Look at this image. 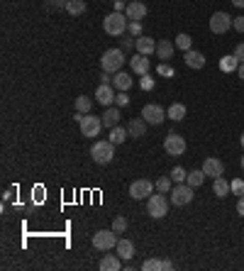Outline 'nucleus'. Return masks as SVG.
<instances>
[{
  "instance_id": "obj_27",
  "label": "nucleus",
  "mask_w": 244,
  "mask_h": 271,
  "mask_svg": "<svg viewBox=\"0 0 244 271\" xmlns=\"http://www.w3.org/2000/svg\"><path fill=\"white\" fill-rule=\"evenodd\" d=\"M127 137H130V132H127L125 127H120V125H117V127H112V130H110V142L115 144V147H117V144H122V142H125Z\"/></svg>"
},
{
  "instance_id": "obj_10",
  "label": "nucleus",
  "mask_w": 244,
  "mask_h": 271,
  "mask_svg": "<svg viewBox=\"0 0 244 271\" xmlns=\"http://www.w3.org/2000/svg\"><path fill=\"white\" fill-rule=\"evenodd\" d=\"M232 22H234V17H230L227 12H215V15H210V32L225 34L232 27Z\"/></svg>"
},
{
  "instance_id": "obj_16",
  "label": "nucleus",
  "mask_w": 244,
  "mask_h": 271,
  "mask_svg": "<svg viewBox=\"0 0 244 271\" xmlns=\"http://www.w3.org/2000/svg\"><path fill=\"white\" fill-rule=\"evenodd\" d=\"M130 66H132V73H137V76H144L147 71H149V59L144 57V54H134L132 59H130Z\"/></svg>"
},
{
  "instance_id": "obj_39",
  "label": "nucleus",
  "mask_w": 244,
  "mask_h": 271,
  "mask_svg": "<svg viewBox=\"0 0 244 271\" xmlns=\"http://www.w3.org/2000/svg\"><path fill=\"white\" fill-rule=\"evenodd\" d=\"M142 88H144V90L154 88V79H152L149 73H144V76H142Z\"/></svg>"
},
{
  "instance_id": "obj_21",
  "label": "nucleus",
  "mask_w": 244,
  "mask_h": 271,
  "mask_svg": "<svg viewBox=\"0 0 244 271\" xmlns=\"http://www.w3.org/2000/svg\"><path fill=\"white\" fill-rule=\"evenodd\" d=\"M122 269V261L117 254H105L100 259V271H120Z\"/></svg>"
},
{
  "instance_id": "obj_30",
  "label": "nucleus",
  "mask_w": 244,
  "mask_h": 271,
  "mask_svg": "<svg viewBox=\"0 0 244 271\" xmlns=\"http://www.w3.org/2000/svg\"><path fill=\"white\" fill-rule=\"evenodd\" d=\"M90 108H93V101H90L88 95H78L76 98V113H88Z\"/></svg>"
},
{
  "instance_id": "obj_31",
  "label": "nucleus",
  "mask_w": 244,
  "mask_h": 271,
  "mask_svg": "<svg viewBox=\"0 0 244 271\" xmlns=\"http://www.w3.org/2000/svg\"><path fill=\"white\" fill-rule=\"evenodd\" d=\"M174 44H176L178 49H183V52H188L190 44H193V39H190V34H183V32H181L176 37V42H174Z\"/></svg>"
},
{
  "instance_id": "obj_48",
  "label": "nucleus",
  "mask_w": 244,
  "mask_h": 271,
  "mask_svg": "<svg viewBox=\"0 0 244 271\" xmlns=\"http://www.w3.org/2000/svg\"><path fill=\"white\" fill-rule=\"evenodd\" d=\"M237 73H239V79L244 81V64H239V68H237Z\"/></svg>"
},
{
  "instance_id": "obj_29",
  "label": "nucleus",
  "mask_w": 244,
  "mask_h": 271,
  "mask_svg": "<svg viewBox=\"0 0 244 271\" xmlns=\"http://www.w3.org/2000/svg\"><path fill=\"white\" fill-rule=\"evenodd\" d=\"M203 181H205V171L198 169V171H190L188 179H186V183L193 186V188H198V186H203Z\"/></svg>"
},
{
  "instance_id": "obj_33",
  "label": "nucleus",
  "mask_w": 244,
  "mask_h": 271,
  "mask_svg": "<svg viewBox=\"0 0 244 271\" xmlns=\"http://www.w3.org/2000/svg\"><path fill=\"white\" fill-rule=\"evenodd\" d=\"M112 230H115V232H117V235H125V232H127V220H125V217H115V220H112Z\"/></svg>"
},
{
  "instance_id": "obj_35",
  "label": "nucleus",
  "mask_w": 244,
  "mask_h": 271,
  "mask_svg": "<svg viewBox=\"0 0 244 271\" xmlns=\"http://www.w3.org/2000/svg\"><path fill=\"white\" fill-rule=\"evenodd\" d=\"M130 103V95H127V90H117V95H115V105L117 108H125Z\"/></svg>"
},
{
  "instance_id": "obj_45",
  "label": "nucleus",
  "mask_w": 244,
  "mask_h": 271,
  "mask_svg": "<svg viewBox=\"0 0 244 271\" xmlns=\"http://www.w3.org/2000/svg\"><path fill=\"white\" fill-rule=\"evenodd\" d=\"M237 213L244 217V195H239V201H237Z\"/></svg>"
},
{
  "instance_id": "obj_32",
  "label": "nucleus",
  "mask_w": 244,
  "mask_h": 271,
  "mask_svg": "<svg viewBox=\"0 0 244 271\" xmlns=\"http://www.w3.org/2000/svg\"><path fill=\"white\" fill-rule=\"evenodd\" d=\"M186 179H188V171H186V169L176 166V169L171 171V181H174V183H183Z\"/></svg>"
},
{
  "instance_id": "obj_52",
  "label": "nucleus",
  "mask_w": 244,
  "mask_h": 271,
  "mask_svg": "<svg viewBox=\"0 0 244 271\" xmlns=\"http://www.w3.org/2000/svg\"><path fill=\"white\" fill-rule=\"evenodd\" d=\"M115 3H120V0H115Z\"/></svg>"
},
{
  "instance_id": "obj_12",
  "label": "nucleus",
  "mask_w": 244,
  "mask_h": 271,
  "mask_svg": "<svg viewBox=\"0 0 244 271\" xmlns=\"http://www.w3.org/2000/svg\"><path fill=\"white\" fill-rule=\"evenodd\" d=\"M115 90H112V83H100L98 90H95V101L100 103V105H105V108H110L112 103H115Z\"/></svg>"
},
{
  "instance_id": "obj_17",
  "label": "nucleus",
  "mask_w": 244,
  "mask_h": 271,
  "mask_svg": "<svg viewBox=\"0 0 244 271\" xmlns=\"http://www.w3.org/2000/svg\"><path fill=\"white\" fill-rule=\"evenodd\" d=\"M120 108L117 105H110L105 113H103V127H108V130H112V127H117V122H120Z\"/></svg>"
},
{
  "instance_id": "obj_46",
  "label": "nucleus",
  "mask_w": 244,
  "mask_h": 271,
  "mask_svg": "<svg viewBox=\"0 0 244 271\" xmlns=\"http://www.w3.org/2000/svg\"><path fill=\"white\" fill-rule=\"evenodd\" d=\"M132 34H130V37H127V39H122V49H132Z\"/></svg>"
},
{
  "instance_id": "obj_20",
  "label": "nucleus",
  "mask_w": 244,
  "mask_h": 271,
  "mask_svg": "<svg viewBox=\"0 0 244 271\" xmlns=\"http://www.w3.org/2000/svg\"><path fill=\"white\" fill-rule=\"evenodd\" d=\"M183 61H186V66L188 68H203L205 66V57H203L200 52H196V49H188L186 57H183Z\"/></svg>"
},
{
  "instance_id": "obj_22",
  "label": "nucleus",
  "mask_w": 244,
  "mask_h": 271,
  "mask_svg": "<svg viewBox=\"0 0 244 271\" xmlns=\"http://www.w3.org/2000/svg\"><path fill=\"white\" fill-rule=\"evenodd\" d=\"M127 132H130V137H132V139H139V137H144V132H147V120H144V117H137V120H132V122H130V127H127Z\"/></svg>"
},
{
  "instance_id": "obj_25",
  "label": "nucleus",
  "mask_w": 244,
  "mask_h": 271,
  "mask_svg": "<svg viewBox=\"0 0 244 271\" xmlns=\"http://www.w3.org/2000/svg\"><path fill=\"white\" fill-rule=\"evenodd\" d=\"M166 117H171L174 122H181V120L186 117V105H183V103H174V105H168Z\"/></svg>"
},
{
  "instance_id": "obj_13",
  "label": "nucleus",
  "mask_w": 244,
  "mask_h": 271,
  "mask_svg": "<svg viewBox=\"0 0 244 271\" xmlns=\"http://www.w3.org/2000/svg\"><path fill=\"white\" fill-rule=\"evenodd\" d=\"M125 15L132 20V22H142L147 17V5L142 3V0H132L130 5H127V10H125Z\"/></svg>"
},
{
  "instance_id": "obj_24",
  "label": "nucleus",
  "mask_w": 244,
  "mask_h": 271,
  "mask_svg": "<svg viewBox=\"0 0 244 271\" xmlns=\"http://www.w3.org/2000/svg\"><path fill=\"white\" fill-rule=\"evenodd\" d=\"M230 191H232V188H230V183L222 179V176H217V179L212 181V193H215L217 198H227V195H230Z\"/></svg>"
},
{
  "instance_id": "obj_34",
  "label": "nucleus",
  "mask_w": 244,
  "mask_h": 271,
  "mask_svg": "<svg viewBox=\"0 0 244 271\" xmlns=\"http://www.w3.org/2000/svg\"><path fill=\"white\" fill-rule=\"evenodd\" d=\"M156 191H159V193H168V191H171V179L164 176V179L156 181Z\"/></svg>"
},
{
  "instance_id": "obj_1",
  "label": "nucleus",
  "mask_w": 244,
  "mask_h": 271,
  "mask_svg": "<svg viewBox=\"0 0 244 271\" xmlns=\"http://www.w3.org/2000/svg\"><path fill=\"white\" fill-rule=\"evenodd\" d=\"M127 27H130V17L125 15V12H110L105 20H103V30L110 34V37H120V34L127 32Z\"/></svg>"
},
{
  "instance_id": "obj_19",
  "label": "nucleus",
  "mask_w": 244,
  "mask_h": 271,
  "mask_svg": "<svg viewBox=\"0 0 244 271\" xmlns=\"http://www.w3.org/2000/svg\"><path fill=\"white\" fill-rule=\"evenodd\" d=\"M115 252H117V257L125 261H130L134 257V244L130 242V239H117V247H115Z\"/></svg>"
},
{
  "instance_id": "obj_41",
  "label": "nucleus",
  "mask_w": 244,
  "mask_h": 271,
  "mask_svg": "<svg viewBox=\"0 0 244 271\" xmlns=\"http://www.w3.org/2000/svg\"><path fill=\"white\" fill-rule=\"evenodd\" d=\"M232 27L237 30V32H244V15H239V17H234Z\"/></svg>"
},
{
  "instance_id": "obj_36",
  "label": "nucleus",
  "mask_w": 244,
  "mask_h": 271,
  "mask_svg": "<svg viewBox=\"0 0 244 271\" xmlns=\"http://www.w3.org/2000/svg\"><path fill=\"white\" fill-rule=\"evenodd\" d=\"M142 269L144 271H159L161 269V259H147L144 264H142Z\"/></svg>"
},
{
  "instance_id": "obj_49",
  "label": "nucleus",
  "mask_w": 244,
  "mask_h": 271,
  "mask_svg": "<svg viewBox=\"0 0 244 271\" xmlns=\"http://www.w3.org/2000/svg\"><path fill=\"white\" fill-rule=\"evenodd\" d=\"M234 5H237V8H244V0H232Z\"/></svg>"
},
{
  "instance_id": "obj_7",
  "label": "nucleus",
  "mask_w": 244,
  "mask_h": 271,
  "mask_svg": "<svg viewBox=\"0 0 244 271\" xmlns=\"http://www.w3.org/2000/svg\"><path fill=\"white\" fill-rule=\"evenodd\" d=\"M190 201H193V186H188V183H176V186L171 188V205L183 208V205H188Z\"/></svg>"
},
{
  "instance_id": "obj_40",
  "label": "nucleus",
  "mask_w": 244,
  "mask_h": 271,
  "mask_svg": "<svg viewBox=\"0 0 244 271\" xmlns=\"http://www.w3.org/2000/svg\"><path fill=\"white\" fill-rule=\"evenodd\" d=\"M234 57L239 59V64H244V42H239V44L234 46Z\"/></svg>"
},
{
  "instance_id": "obj_50",
  "label": "nucleus",
  "mask_w": 244,
  "mask_h": 271,
  "mask_svg": "<svg viewBox=\"0 0 244 271\" xmlns=\"http://www.w3.org/2000/svg\"><path fill=\"white\" fill-rule=\"evenodd\" d=\"M239 142H242V147H244V132H242V137H239Z\"/></svg>"
},
{
  "instance_id": "obj_44",
  "label": "nucleus",
  "mask_w": 244,
  "mask_h": 271,
  "mask_svg": "<svg viewBox=\"0 0 244 271\" xmlns=\"http://www.w3.org/2000/svg\"><path fill=\"white\" fill-rule=\"evenodd\" d=\"M100 83H112V73L103 71V73H100Z\"/></svg>"
},
{
  "instance_id": "obj_37",
  "label": "nucleus",
  "mask_w": 244,
  "mask_h": 271,
  "mask_svg": "<svg viewBox=\"0 0 244 271\" xmlns=\"http://www.w3.org/2000/svg\"><path fill=\"white\" fill-rule=\"evenodd\" d=\"M230 188H232L234 195H244V181L242 179H234L232 183H230Z\"/></svg>"
},
{
  "instance_id": "obj_18",
  "label": "nucleus",
  "mask_w": 244,
  "mask_h": 271,
  "mask_svg": "<svg viewBox=\"0 0 244 271\" xmlns=\"http://www.w3.org/2000/svg\"><path fill=\"white\" fill-rule=\"evenodd\" d=\"M174 49H176V44L171 39H161V42H156V57L161 59V61H168V59L174 57Z\"/></svg>"
},
{
  "instance_id": "obj_38",
  "label": "nucleus",
  "mask_w": 244,
  "mask_h": 271,
  "mask_svg": "<svg viewBox=\"0 0 244 271\" xmlns=\"http://www.w3.org/2000/svg\"><path fill=\"white\" fill-rule=\"evenodd\" d=\"M127 30H130L132 37H142V22H132V20H130V27H127Z\"/></svg>"
},
{
  "instance_id": "obj_23",
  "label": "nucleus",
  "mask_w": 244,
  "mask_h": 271,
  "mask_svg": "<svg viewBox=\"0 0 244 271\" xmlns=\"http://www.w3.org/2000/svg\"><path fill=\"white\" fill-rule=\"evenodd\" d=\"M130 86H132V76H130V73L117 71V73L112 76V88H115V90H127Z\"/></svg>"
},
{
  "instance_id": "obj_11",
  "label": "nucleus",
  "mask_w": 244,
  "mask_h": 271,
  "mask_svg": "<svg viewBox=\"0 0 244 271\" xmlns=\"http://www.w3.org/2000/svg\"><path fill=\"white\" fill-rule=\"evenodd\" d=\"M142 117H144L149 125H161L166 120V110L161 105H144L142 108Z\"/></svg>"
},
{
  "instance_id": "obj_28",
  "label": "nucleus",
  "mask_w": 244,
  "mask_h": 271,
  "mask_svg": "<svg viewBox=\"0 0 244 271\" xmlns=\"http://www.w3.org/2000/svg\"><path fill=\"white\" fill-rule=\"evenodd\" d=\"M66 12H68V15H74V17H78V15H83V12H86V3H83V0H68Z\"/></svg>"
},
{
  "instance_id": "obj_51",
  "label": "nucleus",
  "mask_w": 244,
  "mask_h": 271,
  "mask_svg": "<svg viewBox=\"0 0 244 271\" xmlns=\"http://www.w3.org/2000/svg\"><path fill=\"white\" fill-rule=\"evenodd\" d=\"M242 169H244V157H242Z\"/></svg>"
},
{
  "instance_id": "obj_5",
  "label": "nucleus",
  "mask_w": 244,
  "mask_h": 271,
  "mask_svg": "<svg viewBox=\"0 0 244 271\" xmlns=\"http://www.w3.org/2000/svg\"><path fill=\"white\" fill-rule=\"evenodd\" d=\"M147 213L152 215L154 220H161L168 213V198L166 193H159V195H149V203H147Z\"/></svg>"
},
{
  "instance_id": "obj_26",
  "label": "nucleus",
  "mask_w": 244,
  "mask_h": 271,
  "mask_svg": "<svg viewBox=\"0 0 244 271\" xmlns=\"http://www.w3.org/2000/svg\"><path fill=\"white\" fill-rule=\"evenodd\" d=\"M220 68L225 71V73H232V71H237V68H239V59L234 57V54H232V57L227 54V57L220 59Z\"/></svg>"
},
{
  "instance_id": "obj_8",
  "label": "nucleus",
  "mask_w": 244,
  "mask_h": 271,
  "mask_svg": "<svg viewBox=\"0 0 244 271\" xmlns=\"http://www.w3.org/2000/svg\"><path fill=\"white\" fill-rule=\"evenodd\" d=\"M156 188V183H152L149 179H137L132 181V186H130V195H132L134 201H144L152 195V191Z\"/></svg>"
},
{
  "instance_id": "obj_9",
  "label": "nucleus",
  "mask_w": 244,
  "mask_h": 271,
  "mask_svg": "<svg viewBox=\"0 0 244 271\" xmlns=\"http://www.w3.org/2000/svg\"><path fill=\"white\" fill-rule=\"evenodd\" d=\"M164 149H166L168 157H181L186 152V139L176 132H168L166 139H164Z\"/></svg>"
},
{
  "instance_id": "obj_4",
  "label": "nucleus",
  "mask_w": 244,
  "mask_h": 271,
  "mask_svg": "<svg viewBox=\"0 0 244 271\" xmlns=\"http://www.w3.org/2000/svg\"><path fill=\"white\" fill-rule=\"evenodd\" d=\"M117 232L115 230H98L95 235H93V249H98V252H110V249L117 247Z\"/></svg>"
},
{
  "instance_id": "obj_6",
  "label": "nucleus",
  "mask_w": 244,
  "mask_h": 271,
  "mask_svg": "<svg viewBox=\"0 0 244 271\" xmlns=\"http://www.w3.org/2000/svg\"><path fill=\"white\" fill-rule=\"evenodd\" d=\"M78 127H81V135L83 137H98L100 130H103V117H95V115H83L78 120Z\"/></svg>"
},
{
  "instance_id": "obj_2",
  "label": "nucleus",
  "mask_w": 244,
  "mask_h": 271,
  "mask_svg": "<svg viewBox=\"0 0 244 271\" xmlns=\"http://www.w3.org/2000/svg\"><path fill=\"white\" fill-rule=\"evenodd\" d=\"M125 49H108L103 57H100V66H103V71H108V73H117V71H122V66H125Z\"/></svg>"
},
{
  "instance_id": "obj_43",
  "label": "nucleus",
  "mask_w": 244,
  "mask_h": 271,
  "mask_svg": "<svg viewBox=\"0 0 244 271\" xmlns=\"http://www.w3.org/2000/svg\"><path fill=\"white\" fill-rule=\"evenodd\" d=\"M66 5H68V0H52V8L54 10H66Z\"/></svg>"
},
{
  "instance_id": "obj_47",
  "label": "nucleus",
  "mask_w": 244,
  "mask_h": 271,
  "mask_svg": "<svg viewBox=\"0 0 244 271\" xmlns=\"http://www.w3.org/2000/svg\"><path fill=\"white\" fill-rule=\"evenodd\" d=\"M168 269H174V264L168 259H161V271H168Z\"/></svg>"
},
{
  "instance_id": "obj_14",
  "label": "nucleus",
  "mask_w": 244,
  "mask_h": 271,
  "mask_svg": "<svg viewBox=\"0 0 244 271\" xmlns=\"http://www.w3.org/2000/svg\"><path fill=\"white\" fill-rule=\"evenodd\" d=\"M203 171H205V176H212V179H217L225 174V164H222L217 157H208L203 161Z\"/></svg>"
},
{
  "instance_id": "obj_15",
  "label": "nucleus",
  "mask_w": 244,
  "mask_h": 271,
  "mask_svg": "<svg viewBox=\"0 0 244 271\" xmlns=\"http://www.w3.org/2000/svg\"><path fill=\"white\" fill-rule=\"evenodd\" d=\"M134 49H137L139 54L149 57V54H154V52H156V42L152 39V37H144V34H142V37H137V39H134Z\"/></svg>"
},
{
  "instance_id": "obj_3",
  "label": "nucleus",
  "mask_w": 244,
  "mask_h": 271,
  "mask_svg": "<svg viewBox=\"0 0 244 271\" xmlns=\"http://www.w3.org/2000/svg\"><path fill=\"white\" fill-rule=\"evenodd\" d=\"M90 157H93L95 164H110L112 159H115V144H112L110 139H100V142L93 144Z\"/></svg>"
},
{
  "instance_id": "obj_42",
  "label": "nucleus",
  "mask_w": 244,
  "mask_h": 271,
  "mask_svg": "<svg viewBox=\"0 0 244 271\" xmlns=\"http://www.w3.org/2000/svg\"><path fill=\"white\" fill-rule=\"evenodd\" d=\"M159 73H164V76H174V66H168L166 61L159 66Z\"/></svg>"
}]
</instances>
